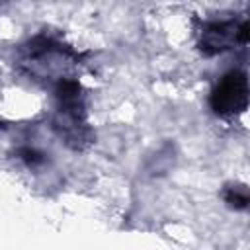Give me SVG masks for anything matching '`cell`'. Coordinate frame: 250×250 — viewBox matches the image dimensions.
Masks as SVG:
<instances>
[{"label": "cell", "mask_w": 250, "mask_h": 250, "mask_svg": "<svg viewBox=\"0 0 250 250\" xmlns=\"http://www.w3.org/2000/svg\"><path fill=\"white\" fill-rule=\"evenodd\" d=\"M211 105L221 115H232L246 107V74L240 70L229 72L217 84L211 96Z\"/></svg>", "instance_id": "1"}]
</instances>
